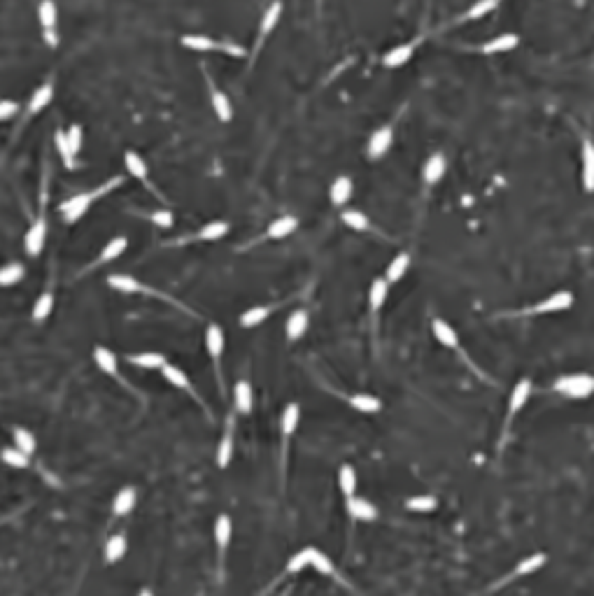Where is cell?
<instances>
[{
  "label": "cell",
  "mask_w": 594,
  "mask_h": 596,
  "mask_svg": "<svg viewBox=\"0 0 594 596\" xmlns=\"http://www.w3.org/2000/svg\"><path fill=\"white\" fill-rule=\"evenodd\" d=\"M121 184H124V177H112V180H107L105 184H101V187L91 189V192L70 196L68 201H63L59 205L61 217H63V221H68V224H75V221H79L84 214H87V210L94 205L96 201H101L103 196L110 194V192H114V189L121 187Z\"/></svg>",
  "instance_id": "cell-1"
},
{
  "label": "cell",
  "mask_w": 594,
  "mask_h": 596,
  "mask_svg": "<svg viewBox=\"0 0 594 596\" xmlns=\"http://www.w3.org/2000/svg\"><path fill=\"white\" fill-rule=\"evenodd\" d=\"M553 391L571 401H583L594 394V376L592 373H569L553 382Z\"/></svg>",
  "instance_id": "cell-2"
},
{
  "label": "cell",
  "mask_w": 594,
  "mask_h": 596,
  "mask_svg": "<svg viewBox=\"0 0 594 596\" xmlns=\"http://www.w3.org/2000/svg\"><path fill=\"white\" fill-rule=\"evenodd\" d=\"M180 45L192 49V52H222V54H229V56H245V47L240 45H234V42H219V40H212L207 35H182L180 38Z\"/></svg>",
  "instance_id": "cell-3"
},
{
  "label": "cell",
  "mask_w": 594,
  "mask_h": 596,
  "mask_svg": "<svg viewBox=\"0 0 594 596\" xmlns=\"http://www.w3.org/2000/svg\"><path fill=\"white\" fill-rule=\"evenodd\" d=\"M575 303V296L566 289H560V291L550 294L548 298L538 300V303L529 305V308L520 310L518 315H557V312H566L571 310Z\"/></svg>",
  "instance_id": "cell-4"
},
{
  "label": "cell",
  "mask_w": 594,
  "mask_h": 596,
  "mask_svg": "<svg viewBox=\"0 0 594 596\" xmlns=\"http://www.w3.org/2000/svg\"><path fill=\"white\" fill-rule=\"evenodd\" d=\"M38 19H40L42 38H45L47 47L57 49L59 47V8L54 0H40Z\"/></svg>",
  "instance_id": "cell-5"
},
{
  "label": "cell",
  "mask_w": 594,
  "mask_h": 596,
  "mask_svg": "<svg viewBox=\"0 0 594 596\" xmlns=\"http://www.w3.org/2000/svg\"><path fill=\"white\" fill-rule=\"evenodd\" d=\"M212 536H214V545H217V562H219V573L224 568V559H226V552H229V545H231V538H234V522L226 513L217 515L214 520V529H212Z\"/></svg>",
  "instance_id": "cell-6"
},
{
  "label": "cell",
  "mask_w": 594,
  "mask_h": 596,
  "mask_svg": "<svg viewBox=\"0 0 594 596\" xmlns=\"http://www.w3.org/2000/svg\"><path fill=\"white\" fill-rule=\"evenodd\" d=\"M224 347H226V338H224V331L219 324H207L205 329V349L210 354L212 364H214V371H217V380L222 384V354H224Z\"/></svg>",
  "instance_id": "cell-7"
},
{
  "label": "cell",
  "mask_w": 594,
  "mask_h": 596,
  "mask_svg": "<svg viewBox=\"0 0 594 596\" xmlns=\"http://www.w3.org/2000/svg\"><path fill=\"white\" fill-rule=\"evenodd\" d=\"M391 145H394V128L389 124H385L371 133L369 143H366V154H369L371 161H380L391 150Z\"/></svg>",
  "instance_id": "cell-8"
},
{
  "label": "cell",
  "mask_w": 594,
  "mask_h": 596,
  "mask_svg": "<svg viewBox=\"0 0 594 596\" xmlns=\"http://www.w3.org/2000/svg\"><path fill=\"white\" fill-rule=\"evenodd\" d=\"M580 182L583 192L594 194V140L592 135H585L580 143Z\"/></svg>",
  "instance_id": "cell-9"
},
{
  "label": "cell",
  "mask_w": 594,
  "mask_h": 596,
  "mask_svg": "<svg viewBox=\"0 0 594 596\" xmlns=\"http://www.w3.org/2000/svg\"><path fill=\"white\" fill-rule=\"evenodd\" d=\"M205 79H207V91H210V105H212L214 116H217L222 124H229V121L234 119V105H231V98L212 82V77L207 75V72H205Z\"/></svg>",
  "instance_id": "cell-10"
},
{
  "label": "cell",
  "mask_w": 594,
  "mask_h": 596,
  "mask_svg": "<svg viewBox=\"0 0 594 596\" xmlns=\"http://www.w3.org/2000/svg\"><path fill=\"white\" fill-rule=\"evenodd\" d=\"M45 240H47V219L40 217L33 221V226L28 229L26 238H23V249H26V254L30 256V259H35V256L42 254V249H45Z\"/></svg>",
  "instance_id": "cell-11"
},
{
  "label": "cell",
  "mask_w": 594,
  "mask_h": 596,
  "mask_svg": "<svg viewBox=\"0 0 594 596\" xmlns=\"http://www.w3.org/2000/svg\"><path fill=\"white\" fill-rule=\"evenodd\" d=\"M234 447H236V422L234 417L226 420V429L219 438V445H217V466L219 469H226L234 459Z\"/></svg>",
  "instance_id": "cell-12"
},
{
  "label": "cell",
  "mask_w": 594,
  "mask_h": 596,
  "mask_svg": "<svg viewBox=\"0 0 594 596\" xmlns=\"http://www.w3.org/2000/svg\"><path fill=\"white\" fill-rule=\"evenodd\" d=\"M280 17H283V3L280 0H273L271 5H268L266 10H263L261 14V21H259V35H256V49H261L263 40L268 38V35L273 33L275 26H278Z\"/></svg>",
  "instance_id": "cell-13"
},
{
  "label": "cell",
  "mask_w": 594,
  "mask_h": 596,
  "mask_svg": "<svg viewBox=\"0 0 594 596\" xmlns=\"http://www.w3.org/2000/svg\"><path fill=\"white\" fill-rule=\"evenodd\" d=\"M531 391H534V384H531V380H526V378H522L515 387H513L511 398H508V417H506V422H511L513 417H518V413L524 408L526 401L531 398Z\"/></svg>",
  "instance_id": "cell-14"
},
{
  "label": "cell",
  "mask_w": 594,
  "mask_h": 596,
  "mask_svg": "<svg viewBox=\"0 0 594 596\" xmlns=\"http://www.w3.org/2000/svg\"><path fill=\"white\" fill-rule=\"evenodd\" d=\"M520 45V35L518 33H501L497 38L487 40L480 45V54L485 56H497V54H508L513 49H518Z\"/></svg>",
  "instance_id": "cell-15"
},
{
  "label": "cell",
  "mask_w": 594,
  "mask_h": 596,
  "mask_svg": "<svg viewBox=\"0 0 594 596\" xmlns=\"http://www.w3.org/2000/svg\"><path fill=\"white\" fill-rule=\"evenodd\" d=\"M308 327H310V315H308V312H305L303 308H296L289 317H287V322H285L287 342L301 340V338L305 336V331H308Z\"/></svg>",
  "instance_id": "cell-16"
},
{
  "label": "cell",
  "mask_w": 594,
  "mask_h": 596,
  "mask_svg": "<svg viewBox=\"0 0 594 596\" xmlns=\"http://www.w3.org/2000/svg\"><path fill=\"white\" fill-rule=\"evenodd\" d=\"M136 503H138V489L133 484H126L121 487L112 499V515L114 517H126L136 510Z\"/></svg>",
  "instance_id": "cell-17"
},
{
  "label": "cell",
  "mask_w": 594,
  "mask_h": 596,
  "mask_svg": "<svg viewBox=\"0 0 594 596\" xmlns=\"http://www.w3.org/2000/svg\"><path fill=\"white\" fill-rule=\"evenodd\" d=\"M445 170H448V161H445V156L440 152H436L422 165V180H424L427 187H433V184H438L445 177Z\"/></svg>",
  "instance_id": "cell-18"
},
{
  "label": "cell",
  "mask_w": 594,
  "mask_h": 596,
  "mask_svg": "<svg viewBox=\"0 0 594 596\" xmlns=\"http://www.w3.org/2000/svg\"><path fill=\"white\" fill-rule=\"evenodd\" d=\"M296 229H298V217H294V214H283V217L273 219L271 224H268L266 238L268 240H285V238H289L291 233H296Z\"/></svg>",
  "instance_id": "cell-19"
},
{
  "label": "cell",
  "mask_w": 594,
  "mask_h": 596,
  "mask_svg": "<svg viewBox=\"0 0 594 596\" xmlns=\"http://www.w3.org/2000/svg\"><path fill=\"white\" fill-rule=\"evenodd\" d=\"M107 287L114 289V291H121V294H156L152 287L143 285V282H138L136 278H131V275H110L107 278Z\"/></svg>",
  "instance_id": "cell-20"
},
{
  "label": "cell",
  "mask_w": 594,
  "mask_h": 596,
  "mask_svg": "<svg viewBox=\"0 0 594 596\" xmlns=\"http://www.w3.org/2000/svg\"><path fill=\"white\" fill-rule=\"evenodd\" d=\"M345 508H347V515L357 522H373L378 517V508L373 506L369 499H361V496L345 499Z\"/></svg>",
  "instance_id": "cell-21"
},
{
  "label": "cell",
  "mask_w": 594,
  "mask_h": 596,
  "mask_svg": "<svg viewBox=\"0 0 594 596\" xmlns=\"http://www.w3.org/2000/svg\"><path fill=\"white\" fill-rule=\"evenodd\" d=\"M161 376H163V380H166L168 384H173L175 389H180V391H187L189 396H194V398H198L196 396V389H194V384H192V380H189V376L185 371H182V368H177L175 364H168L161 368Z\"/></svg>",
  "instance_id": "cell-22"
},
{
  "label": "cell",
  "mask_w": 594,
  "mask_h": 596,
  "mask_svg": "<svg viewBox=\"0 0 594 596\" xmlns=\"http://www.w3.org/2000/svg\"><path fill=\"white\" fill-rule=\"evenodd\" d=\"M94 364L105 373L107 378L121 380L119 376V364H117V354L112 349H107L105 345H96L94 347Z\"/></svg>",
  "instance_id": "cell-23"
},
{
  "label": "cell",
  "mask_w": 594,
  "mask_h": 596,
  "mask_svg": "<svg viewBox=\"0 0 594 596\" xmlns=\"http://www.w3.org/2000/svg\"><path fill=\"white\" fill-rule=\"evenodd\" d=\"M352 192H354V182H352V177H347V175H338V177H336V180L331 182V187H329V201H331V205L342 207L347 201L352 198Z\"/></svg>",
  "instance_id": "cell-24"
},
{
  "label": "cell",
  "mask_w": 594,
  "mask_h": 596,
  "mask_svg": "<svg viewBox=\"0 0 594 596\" xmlns=\"http://www.w3.org/2000/svg\"><path fill=\"white\" fill-rule=\"evenodd\" d=\"M415 54V42H403V45L391 47L387 54L382 56V65L389 68V70H396V68H403L413 59Z\"/></svg>",
  "instance_id": "cell-25"
},
{
  "label": "cell",
  "mask_w": 594,
  "mask_h": 596,
  "mask_svg": "<svg viewBox=\"0 0 594 596\" xmlns=\"http://www.w3.org/2000/svg\"><path fill=\"white\" fill-rule=\"evenodd\" d=\"M234 405L238 415H249L254 408V391L247 380H238L234 387Z\"/></svg>",
  "instance_id": "cell-26"
},
{
  "label": "cell",
  "mask_w": 594,
  "mask_h": 596,
  "mask_svg": "<svg viewBox=\"0 0 594 596\" xmlns=\"http://www.w3.org/2000/svg\"><path fill=\"white\" fill-rule=\"evenodd\" d=\"M126 247H128V238H126V236H114L112 240H110L105 247L101 249V254H98V259L91 263V268L105 266V263L119 259V256L126 251Z\"/></svg>",
  "instance_id": "cell-27"
},
{
  "label": "cell",
  "mask_w": 594,
  "mask_h": 596,
  "mask_svg": "<svg viewBox=\"0 0 594 596\" xmlns=\"http://www.w3.org/2000/svg\"><path fill=\"white\" fill-rule=\"evenodd\" d=\"M126 361L136 368H143V371H161L163 366L168 364V359L161 352H138V354H128Z\"/></svg>",
  "instance_id": "cell-28"
},
{
  "label": "cell",
  "mask_w": 594,
  "mask_h": 596,
  "mask_svg": "<svg viewBox=\"0 0 594 596\" xmlns=\"http://www.w3.org/2000/svg\"><path fill=\"white\" fill-rule=\"evenodd\" d=\"M431 333H433V338H436L438 340V345H443V347H448V349H459V336H457V331L450 327L448 322H445V319H433L431 322Z\"/></svg>",
  "instance_id": "cell-29"
},
{
  "label": "cell",
  "mask_w": 594,
  "mask_h": 596,
  "mask_svg": "<svg viewBox=\"0 0 594 596\" xmlns=\"http://www.w3.org/2000/svg\"><path fill=\"white\" fill-rule=\"evenodd\" d=\"M298 420H301V408H298V403H287L283 410V417H280V431H283L285 445L289 442L291 435L296 433Z\"/></svg>",
  "instance_id": "cell-30"
},
{
  "label": "cell",
  "mask_w": 594,
  "mask_h": 596,
  "mask_svg": "<svg viewBox=\"0 0 594 596\" xmlns=\"http://www.w3.org/2000/svg\"><path fill=\"white\" fill-rule=\"evenodd\" d=\"M347 403H350L352 410L357 413H364V415H376L382 410V401L373 394H364V391H357V394H350L347 396Z\"/></svg>",
  "instance_id": "cell-31"
},
{
  "label": "cell",
  "mask_w": 594,
  "mask_h": 596,
  "mask_svg": "<svg viewBox=\"0 0 594 596\" xmlns=\"http://www.w3.org/2000/svg\"><path fill=\"white\" fill-rule=\"evenodd\" d=\"M124 165H126L128 173H131V177H136V180L143 182L145 187H152V182H150V168H147L145 158L140 156L138 152L128 150L126 154H124Z\"/></svg>",
  "instance_id": "cell-32"
},
{
  "label": "cell",
  "mask_w": 594,
  "mask_h": 596,
  "mask_svg": "<svg viewBox=\"0 0 594 596\" xmlns=\"http://www.w3.org/2000/svg\"><path fill=\"white\" fill-rule=\"evenodd\" d=\"M12 445L26 454V457H33V454L38 452V438H35V433L30 431V429H23V427L12 429Z\"/></svg>",
  "instance_id": "cell-33"
},
{
  "label": "cell",
  "mask_w": 594,
  "mask_h": 596,
  "mask_svg": "<svg viewBox=\"0 0 594 596\" xmlns=\"http://www.w3.org/2000/svg\"><path fill=\"white\" fill-rule=\"evenodd\" d=\"M126 552H128L126 533H112L105 543V550H103V555H105V564H119L121 559L126 557Z\"/></svg>",
  "instance_id": "cell-34"
},
{
  "label": "cell",
  "mask_w": 594,
  "mask_h": 596,
  "mask_svg": "<svg viewBox=\"0 0 594 596\" xmlns=\"http://www.w3.org/2000/svg\"><path fill=\"white\" fill-rule=\"evenodd\" d=\"M54 98V84L52 82H45L42 87H38L33 91V96H30L28 101V107H26V116H35L38 112H42L49 103H52Z\"/></svg>",
  "instance_id": "cell-35"
},
{
  "label": "cell",
  "mask_w": 594,
  "mask_h": 596,
  "mask_svg": "<svg viewBox=\"0 0 594 596\" xmlns=\"http://www.w3.org/2000/svg\"><path fill=\"white\" fill-rule=\"evenodd\" d=\"M408 268H410V254L408 251H399V254L387 263V268H385V280H387L389 285H396V282H401L406 278Z\"/></svg>",
  "instance_id": "cell-36"
},
{
  "label": "cell",
  "mask_w": 594,
  "mask_h": 596,
  "mask_svg": "<svg viewBox=\"0 0 594 596\" xmlns=\"http://www.w3.org/2000/svg\"><path fill=\"white\" fill-rule=\"evenodd\" d=\"M231 231L229 221H210L205 224L203 229L196 231V236L187 238V240H203V243H214V240H222L226 233Z\"/></svg>",
  "instance_id": "cell-37"
},
{
  "label": "cell",
  "mask_w": 594,
  "mask_h": 596,
  "mask_svg": "<svg viewBox=\"0 0 594 596\" xmlns=\"http://www.w3.org/2000/svg\"><path fill=\"white\" fill-rule=\"evenodd\" d=\"M387 296H389V282L385 278H376L371 282V289H369V308L371 312H378L387 303Z\"/></svg>",
  "instance_id": "cell-38"
},
{
  "label": "cell",
  "mask_w": 594,
  "mask_h": 596,
  "mask_svg": "<svg viewBox=\"0 0 594 596\" xmlns=\"http://www.w3.org/2000/svg\"><path fill=\"white\" fill-rule=\"evenodd\" d=\"M271 312H273L271 305H254V308L245 310L238 322H240L243 329H256V327H261V324L266 322L268 317H271Z\"/></svg>",
  "instance_id": "cell-39"
},
{
  "label": "cell",
  "mask_w": 594,
  "mask_h": 596,
  "mask_svg": "<svg viewBox=\"0 0 594 596\" xmlns=\"http://www.w3.org/2000/svg\"><path fill=\"white\" fill-rule=\"evenodd\" d=\"M54 145H57V152H59V156H61V161H63L65 168L75 170V165H77L75 158H77V156H75V152H72L68 138H65L63 128H57V133H54Z\"/></svg>",
  "instance_id": "cell-40"
},
{
  "label": "cell",
  "mask_w": 594,
  "mask_h": 596,
  "mask_svg": "<svg viewBox=\"0 0 594 596\" xmlns=\"http://www.w3.org/2000/svg\"><path fill=\"white\" fill-rule=\"evenodd\" d=\"M499 8V0H475L473 5H469L464 10V14L459 17V21H475V19H482L487 17L489 12H494Z\"/></svg>",
  "instance_id": "cell-41"
},
{
  "label": "cell",
  "mask_w": 594,
  "mask_h": 596,
  "mask_svg": "<svg viewBox=\"0 0 594 596\" xmlns=\"http://www.w3.org/2000/svg\"><path fill=\"white\" fill-rule=\"evenodd\" d=\"M23 278H26V268H23V263H19V261L5 263V266L0 268V289L19 285Z\"/></svg>",
  "instance_id": "cell-42"
},
{
  "label": "cell",
  "mask_w": 594,
  "mask_h": 596,
  "mask_svg": "<svg viewBox=\"0 0 594 596\" xmlns=\"http://www.w3.org/2000/svg\"><path fill=\"white\" fill-rule=\"evenodd\" d=\"M338 487L342 491L345 499L350 496H357V471L352 469L350 464H342L340 471H338Z\"/></svg>",
  "instance_id": "cell-43"
},
{
  "label": "cell",
  "mask_w": 594,
  "mask_h": 596,
  "mask_svg": "<svg viewBox=\"0 0 594 596\" xmlns=\"http://www.w3.org/2000/svg\"><path fill=\"white\" fill-rule=\"evenodd\" d=\"M52 310H54V294L45 291V294H40V296L35 298L30 317H33L35 324H42V322H47V317L52 315Z\"/></svg>",
  "instance_id": "cell-44"
},
{
  "label": "cell",
  "mask_w": 594,
  "mask_h": 596,
  "mask_svg": "<svg viewBox=\"0 0 594 596\" xmlns=\"http://www.w3.org/2000/svg\"><path fill=\"white\" fill-rule=\"evenodd\" d=\"M546 562H548V557L543 555V552H534V555H529V557L520 559V564L515 566V575H518V577H522V575H531V573H536L538 568L546 566Z\"/></svg>",
  "instance_id": "cell-45"
},
{
  "label": "cell",
  "mask_w": 594,
  "mask_h": 596,
  "mask_svg": "<svg viewBox=\"0 0 594 596\" xmlns=\"http://www.w3.org/2000/svg\"><path fill=\"white\" fill-rule=\"evenodd\" d=\"M0 462H3L5 466H10V469H28L30 457L19 452L14 445H10V447H3V450H0Z\"/></svg>",
  "instance_id": "cell-46"
},
{
  "label": "cell",
  "mask_w": 594,
  "mask_h": 596,
  "mask_svg": "<svg viewBox=\"0 0 594 596\" xmlns=\"http://www.w3.org/2000/svg\"><path fill=\"white\" fill-rule=\"evenodd\" d=\"M340 221L347 226V229L359 231V233H364V231H369V229H371V221H369V217H366V214L361 212V210H352V207H350V210H342Z\"/></svg>",
  "instance_id": "cell-47"
},
{
  "label": "cell",
  "mask_w": 594,
  "mask_h": 596,
  "mask_svg": "<svg viewBox=\"0 0 594 596\" xmlns=\"http://www.w3.org/2000/svg\"><path fill=\"white\" fill-rule=\"evenodd\" d=\"M406 508L410 513H433L438 508V499L436 496H410Z\"/></svg>",
  "instance_id": "cell-48"
},
{
  "label": "cell",
  "mask_w": 594,
  "mask_h": 596,
  "mask_svg": "<svg viewBox=\"0 0 594 596\" xmlns=\"http://www.w3.org/2000/svg\"><path fill=\"white\" fill-rule=\"evenodd\" d=\"M310 566L322 575H336V568H334V562L329 559V555H324L322 550L312 548V555H310Z\"/></svg>",
  "instance_id": "cell-49"
},
{
  "label": "cell",
  "mask_w": 594,
  "mask_h": 596,
  "mask_svg": "<svg viewBox=\"0 0 594 596\" xmlns=\"http://www.w3.org/2000/svg\"><path fill=\"white\" fill-rule=\"evenodd\" d=\"M310 555H312V548H303L301 552H296L289 562H287V573L294 575V573H301L305 566H310Z\"/></svg>",
  "instance_id": "cell-50"
},
{
  "label": "cell",
  "mask_w": 594,
  "mask_h": 596,
  "mask_svg": "<svg viewBox=\"0 0 594 596\" xmlns=\"http://www.w3.org/2000/svg\"><path fill=\"white\" fill-rule=\"evenodd\" d=\"M147 219H150L154 226H158V229H173V224H175V217L170 210H154V212L147 214Z\"/></svg>",
  "instance_id": "cell-51"
},
{
  "label": "cell",
  "mask_w": 594,
  "mask_h": 596,
  "mask_svg": "<svg viewBox=\"0 0 594 596\" xmlns=\"http://www.w3.org/2000/svg\"><path fill=\"white\" fill-rule=\"evenodd\" d=\"M65 138H68L72 152H75V156H77L79 150H82V126H79V124L68 126V128H65Z\"/></svg>",
  "instance_id": "cell-52"
},
{
  "label": "cell",
  "mask_w": 594,
  "mask_h": 596,
  "mask_svg": "<svg viewBox=\"0 0 594 596\" xmlns=\"http://www.w3.org/2000/svg\"><path fill=\"white\" fill-rule=\"evenodd\" d=\"M19 103L12 101V98H0V121H8L12 119L17 112H19Z\"/></svg>",
  "instance_id": "cell-53"
},
{
  "label": "cell",
  "mask_w": 594,
  "mask_h": 596,
  "mask_svg": "<svg viewBox=\"0 0 594 596\" xmlns=\"http://www.w3.org/2000/svg\"><path fill=\"white\" fill-rule=\"evenodd\" d=\"M138 596H154V592H152V589H147V587H143L138 592Z\"/></svg>",
  "instance_id": "cell-54"
},
{
  "label": "cell",
  "mask_w": 594,
  "mask_h": 596,
  "mask_svg": "<svg viewBox=\"0 0 594 596\" xmlns=\"http://www.w3.org/2000/svg\"><path fill=\"white\" fill-rule=\"evenodd\" d=\"M285 596H287V594H285Z\"/></svg>",
  "instance_id": "cell-55"
}]
</instances>
